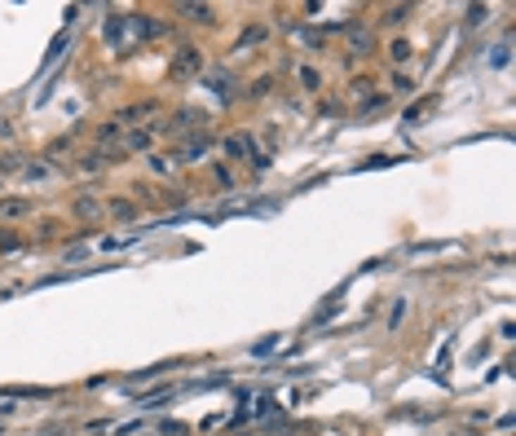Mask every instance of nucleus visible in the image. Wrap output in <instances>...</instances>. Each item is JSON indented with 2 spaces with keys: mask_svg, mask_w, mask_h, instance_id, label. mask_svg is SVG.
Here are the masks:
<instances>
[{
  "mask_svg": "<svg viewBox=\"0 0 516 436\" xmlns=\"http://www.w3.org/2000/svg\"><path fill=\"white\" fill-rule=\"evenodd\" d=\"M75 212H80V216H102V203H93V198H80Z\"/></svg>",
  "mask_w": 516,
  "mask_h": 436,
  "instance_id": "6",
  "label": "nucleus"
},
{
  "mask_svg": "<svg viewBox=\"0 0 516 436\" xmlns=\"http://www.w3.org/2000/svg\"><path fill=\"white\" fill-rule=\"evenodd\" d=\"M155 141V132L151 128H137V132H128V141H124V150H146Z\"/></svg>",
  "mask_w": 516,
  "mask_h": 436,
  "instance_id": "3",
  "label": "nucleus"
},
{
  "mask_svg": "<svg viewBox=\"0 0 516 436\" xmlns=\"http://www.w3.org/2000/svg\"><path fill=\"white\" fill-rule=\"evenodd\" d=\"M389 58H393L397 66H402V62H410V44H406V40H393V49H389Z\"/></svg>",
  "mask_w": 516,
  "mask_h": 436,
  "instance_id": "5",
  "label": "nucleus"
},
{
  "mask_svg": "<svg viewBox=\"0 0 516 436\" xmlns=\"http://www.w3.org/2000/svg\"><path fill=\"white\" fill-rule=\"evenodd\" d=\"M301 84H305V89H318V84H322V75H318V71H309V66H305V71H301Z\"/></svg>",
  "mask_w": 516,
  "mask_h": 436,
  "instance_id": "9",
  "label": "nucleus"
},
{
  "mask_svg": "<svg viewBox=\"0 0 516 436\" xmlns=\"http://www.w3.org/2000/svg\"><path fill=\"white\" fill-rule=\"evenodd\" d=\"M172 159H163V155H151V172H168Z\"/></svg>",
  "mask_w": 516,
  "mask_h": 436,
  "instance_id": "12",
  "label": "nucleus"
},
{
  "mask_svg": "<svg viewBox=\"0 0 516 436\" xmlns=\"http://www.w3.org/2000/svg\"><path fill=\"white\" fill-rule=\"evenodd\" d=\"M23 177H27V181H44V177H49V167H40V163H31V167H27V172H23Z\"/></svg>",
  "mask_w": 516,
  "mask_h": 436,
  "instance_id": "10",
  "label": "nucleus"
},
{
  "mask_svg": "<svg viewBox=\"0 0 516 436\" xmlns=\"http://www.w3.org/2000/svg\"><path fill=\"white\" fill-rule=\"evenodd\" d=\"M181 13H186L190 23H212V9L208 5H181Z\"/></svg>",
  "mask_w": 516,
  "mask_h": 436,
  "instance_id": "4",
  "label": "nucleus"
},
{
  "mask_svg": "<svg viewBox=\"0 0 516 436\" xmlns=\"http://www.w3.org/2000/svg\"><path fill=\"white\" fill-rule=\"evenodd\" d=\"M0 212H5V216H23L27 203H23V198H9V203H0Z\"/></svg>",
  "mask_w": 516,
  "mask_h": 436,
  "instance_id": "7",
  "label": "nucleus"
},
{
  "mask_svg": "<svg viewBox=\"0 0 516 436\" xmlns=\"http://www.w3.org/2000/svg\"><path fill=\"white\" fill-rule=\"evenodd\" d=\"M221 150L229 159H243V155H252V137H243V132H234V137H225L221 141Z\"/></svg>",
  "mask_w": 516,
  "mask_h": 436,
  "instance_id": "1",
  "label": "nucleus"
},
{
  "mask_svg": "<svg viewBox=\"0 0 516 436\" xmlns=\"http://www.w3.org/2000/svg\"><path fill=\"white\" fill-rule=\"evenodd\" d=\"M402 313H406V304L397 300V304H393V313H389V326H397V322H402Z\"/></svg>",
  "mask_w": 516,
  "mask_h": 436,
  "instance_id": "13",
  "label": "nucleus"
},
{
  "mask_svg": "<svg viewBox=\"0 0 516 436\" xmlns=\"http://www.w3.org/2000/svg\"><path fill=\"white\" fill-rule=\"evenodd\" d=\"M406 13H410V5H397V9H389V23L397 27V23H406Z\"/></svg>",
  "mask_w": 516,
  "mask_h": 436,
  "instance_id": "11",
  "label": "nucleus"
},
{
  "mask_svg": "<svg viewBox=\"0 0 516 436\" xmlns=\"http://www.w3.org/2000/svg\"><path fill=\"white\" fill-rule=\"evenodd\" d=\"M111 212H115V216H137V207H132L128 198H115V203H111Z\"/></svg>",
  "mask_w": 516,
  "mask_h": 436,
  "instance_id": "8",
  "label": "nucleus"
},
{
  "mask_svg": "<svg viewBox=\"0 0 516 436\" xmlns=\"http://www.w3.org/2000/svg\"><path fill=\"white\" fill-rule=\"evenodd\" d=\"M199 66H203V53H199V49H181V58H177V71L186 75V71H199Z\"/></svg>",
  "mask_w": 516,
  "mask_h": 436,
  "instance_id": "2",
  "label": "nucleus"
}]
</instances>
